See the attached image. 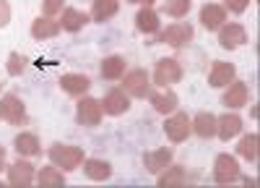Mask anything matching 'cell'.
Returning <instances> with one entry per match:
<instances>
[{"label": "cell", "instance_id": "cell-1", "mask_svg": "<svg viewBox=\"0 0 260 188\" xmlns=\"http://www.w3.org/2000/svg\"><path fill=\"white\" fill-rule=\"evenodd\" d=\"M83 149L73 144H52L50 146V162L55 167H62V173H73L83 165Z\"/></svg>", "mask_w": 260, "mask_h": 188}, {"label": "cell", "instance_id": "cell-2", "mask_svg": "<svg viewBox=\"0 0 260 188\" xmlns=\"http://www.w3.org/2000/svg\"><path fill=\"white\" fill-rule=\"evenodd\" d=\"M182 76H185V71H182V66H180V60H175V58H161V60H156L154 84H156L159 89L172 87V84L182 81Z\"/></svg>", "mask_w": 260, "mask_h": 188}, {"label": "cell", "instance_id": "cell-3", "mask_svg": "<svg viewBox=\"0 0 260 188\" xmlns=\"http://www.w3.org/2000/svg\"><path fill=\"white\" fill-rule=\"evenodd\" d=\"M0 120L11 123V125H24L29 120L26 118V108H24V102H21L18 94L0 97Z\"/></svg>", "mask_w": 260, "mask_h": 188}, {"label": "cell", "instance_id": "cell-4", "mask_svg": "<svg viewBox=\"0 0 260 188\" xmlns=\"http://www.w3.org/2000/svg\"><path fill=\"white\" fill-rule=\"evenodd\" d=\"M242 178L240 173V165H237V159L232 154H219L213 162V180L221 183V185H229V183H237Z\"/></svg>", "mask_w": 260, "mask_h": 188}, {"label": "cell", "instance_id": "cell-5", "mask_svg": "<svg viewBox=\"0 0 260 188\" xmlns=\"http://www.w3.org/2000/svg\"><path fill=\"white\" fill-rule=\"evenodd\" d=\"M122 92H125L127 97H136V99L148 97V92H151V76H148L143 68H136V71L125 73V78H122Z\"/></svg>", "mask_w": 260, "mask_h": 188}, {"label": "cell", "instance_id": "cell-6", "mask_svg": "<svg viewBox=\"0 0 260 188\" xmlns=\"http://www.w3.org/2000/svg\"><path fill=\"white\" fill-rule=\"evenodd\" d=\"M102 115H104V110H102V102L99 99H94V97H81L78 99V104H76V120L81 125L94 128V125L102 123Z\"/></svg>", "mask_w": 260, "mask_h": 188}, {"label": "cell", "instance_id": "cell-7", "mask_svg": "<svg viewBox=\"0 0 260 188\" xmlns=\"http://www.w3.org/2000/svg\"><path fill=\"white\" fill-rule=\"evenodd\" d=\"M164 133L172 144H182L187 141V136L192 133V123L187 118V113H175L172 118H167L164 123Z\"/></svg>", "mask_w": 260, "mask_h": 188}, {"label": "cell", "instance_id": "cell-8", "mask_svg": "<svg viewBox=\"0 0 260 188\" xmlns=\"http://www.w3.org/2000/svg\"><path fill=\"white\" fill-rule=\"evenodd\" d=\"M195 37V29L190 26V24H172V26H167L159 37H156V42H161V45H169V47H185L187 42Z\"/></svg>", "mask_w": 260, "mask_h": 188}, {"label": "cell", "instance_id": "cell-9", "mask_svg": "<svg viewBox=\"0 0 260 188\" xmlns=\"http://www.w3.org/2000/svg\"><path fill=\"white\" fill-rule=\"evenodd\" d=\"M247 42V29L242 24H224L219 29V45L224 50H237Z\"/></svg>", "mask_w": 260, "mask_h": 188}, {"label": "cell", "instance_id": "cell-10", "mask_svg": "<svg viewBox=\"0 0 260 188\" xmlns=\"http://www.w3.org/2000/svg\"><path fill=\"white\" fill-rule=\"evenodd\" d=\"M234 76H237V68L232 66V63L216 60L211 66V73H208V84L213 89H224V87H229V84L234 81Z\"/></svg>", "mask_w": 260, "mask_h": 188}, {"label": "cell", "instance_id": "cell-11", "mask_svg": "<svg viewBox=\"0 0 260 188\" xmlns=\"http://www.w3.org/2000/svg\"><path fill=\"white\" fill-rule=\"evenodd\" d=\"M8 183L16 185V188H29L34 183V165L18 159L8 167Z\"/></svg>", "mask_w": 260, "mask_h": 188}, {"label": "cell", "instance_id": "cell-12", "mask_svg": "<svg viewBox=\"0 0 260 188\" xmlns=\"http://www.w3.org/2000/svg\"><path fill=\"white\" fill-rule=\"evenodd\" d=\"M201 24L203 29L208 32H219L224 24H226V8L224 6H216V3H208L201 8Z\"/></svg>", "mask_w": 260, "mask_h": 188}, {"label": "cell", "instance_id": "cell-13", "mask_svg": "<svg viewBox=\"0 0 260 188\" xmlns=\"http://www.w3.org/2000/svg\"><path fill=\"white\" fill-rule=\"evenodd\" d=\"M102 110L107 115H122V113L130 110V97L122 89H110L102 99Z\"/></svg>", "mask_w": 260, "mask_h": 188}, {"label": "cell", "instance_id": "cell-14", "mask_svg": "<svg viewBox=\"0 0 260 188\" xmlns=\"http://www.w3.org/2000/svg\"><path fill=\"white\" fill-rule=\"evenodd\" d=\"M247 99H250V89H247V84H245V81H232V84H229V89H226L224 97H221V102L226 104V108H232V110L245 108Z\"/></svg>", "mask_w": 260, "mask_h": 188}, {"label": "cell", "instance_id": "cell-15", "mask_svg": "<svg viewBox=\"0 0 260 188\" xmlns=\"http://www.w3.org/2000/svg\"><path fill=\"white\" fill-rule=\"evenodd\" d=\"M242 133V118L234 115V113H226L221 118H216V136H219L221 141H229L234 136Z\"/></svg>", "mask_w": 260, "mask_h": 188}, {"label": "cell", "instance_id": "cell-16", "mask_svg": "<svg viewBox=\"0 0 260 188\" xmlns=\"http://www.w3.org/2000/svg\"><path fill=\"white\" fill-rule=\"evenodd\" d=\"M89 87H91V78L83 76V73H65L60 78V89L71 97H83L89 92Z\"/></svg>", "mask_w": 260, "mask_h": 188}, {"label": "cell", "instance_id": "cell-17", "mask_svg": "<svg viewBox=\"0 0 260 188\" xmlns=\"http://www.w3.org/2000/svg\"><path fill=\"white\" fill-rule=\"evenodd\" d=\"M172 165V149H154V152H146L143 154V167L151 173V175H159L161 170Z\"/></svg>", "mask_w": 260, "mask_h": 188}, {"label": "cell", "instance_id": "cell-18", "mask_svg": "<svg viewBox=\"0 0 260 188\" xmlns=\"http://www.w3.org/2000/svg\"><path fill=\"white\" fill-rule=\"evenodd\" d=\"M148 99H151V104H154V110L156 113H161V115H169V113H175L177 110V94L172 92V89H159V92H148Z\"/></svg>", "mask_w": 260, "mask_h": 188}, {"label": "cell", "instance_id": "cell-19", "mask_svg": "<svg viewBox=\"0 0 260 188\" xmlns=\"http://www.w3.org/2000/svg\"><path fill=\"white\" fill-rule=\"evenodd\" d=\"M159 26H161L159 13L151 8V6L138 11V16H136V29H138V32H143V34H156Z\"/></svg>", "mask_w": 260, "mask_h": 188}, {"label": "cell", "instance_id": "cell-20", "mask_svg": "<svg viewBox=\"0 0 260 188\" xmlns=\"http://www.w3.org/2000/svg\"><path fill=\"white\" fill-rule=\"evenodd\" d=\"M60 34V21H52L50 16H39L31 24V37L34 39H52Z\"/></svg>", "mask_w": 260, "mask_h": 188}, {"label": "cell", "instance_id": "cell-21", "mask_svg": "<svg viewBox=\"0 0 260 188\" xmlns=\"http://www.w3.org/2000/svg\"><path fill=\"white\" fill-rule=\"evenodd\" d=\"M86 24H89V16L78 8H65L62 18H60V29L62 32H81Z\"/></svg>", "mask_w": 260, "mask_h": 188}, {"label": "cell", "instance_id": "cell-22", "mask_svg": "<svg viewBox=\"0 0 260 188\" xmlns=\"http://www.w3.org/2000/svg\"><path fill=\"white\" fill-rule=\"evenodd\" d=\"M99 73H102V78H107V81L122 78V76H125V58H122V55H110V58H104Z\"/></svg>", "mask_w": 260, "mask_h": 188}, {"label": "cell", "instance_id": "cell-23", "mask_svg": "<svg viewBox=\"0 0 260 188\" xmlns=\"http://www.w3.org/2000/svg\"><path fill=\"white\" fill-rule=\"evenodd\" d=\"M192 133L201 136V139H213L216 136V115L211 113H198L192 120Z\"/></svg>", "mask_w": 260, "mask_h": 188}, {"label": "cell", "instance_id": "cell-24", "mask_svg": "<svg viewBox=\"0 0 260 188\" xmlns=\"http://www.w3.org/2000/svg\"><path fill=\"white\" fill-rule=\"evenodd\" d=\"M156 183L161 188H172V185H185L187 183V173H185V167L180 165H169L167 170H161L156 175Z\"/></svg>", "mask_w": 260, "mask_h": 188}, {"label": "cell", "instance_id": "cell-25", "mask_svg": "<svg viewBox=\"0 0 260 188\" xmlns=\"http://www.w3.org/2000/svg\"><path fill=\"white\" fill-rule=\"evenodd\" d=\"M120 11V3L117 0H94L91 6V18L96 21V24H104V21H110L112 16H117Z\"/></svg>", "mask_w": 260, "mask_h": 188}, {"label": "cell", "instance_id": "cell-26", "mask_svg": "<svg viewBox=\"0 0 260 188\" xmlns=\"http://www.w3.org/2000/svg\"><path fill=\"white\" fill-rule=\"evenodd\" d=\"M83 173L91 180H107L112 175V165L104 159H83Z\"/></svg>", "mask_w": 260, "mask_h": 188}, {"label": "cell", "instance_id": "cell-27", "mask_svg": "<svg viewBox=\"0 0 260 188\" xmlns=\"http://www.w3.org/2000/svg\"><path fill=\"white\" fill-rule=\"evenodd\" d=\"M37 183H39L42 188H60V185H65V175H62L60 167L50 165V167H42V170H39Z\"/></svg>", "mask_w": 260, "mask_h": 188}, {"label": "cell", "instance_id": "cell-28", "mask_svg": "<svg viewBox=\"0 0 260 188\" xmlns=\"http://www.w3.org/2000/svg\"><path fill=\"white\" fill-rule=\"evenodd\" d=\"M16 152L18 154H24V157H37L42 152V146H39V139L34 133H18L16 136Z\"/></svg>", "mask_w": 260, "mask_h": 188}, {"label": "cell", "instance_id": "cell-29", "mask_svg": "<svg viewBox=\"0 0 260 188\" xmlns=\"http://www.w3.org/2000/svg\"><path fill=\"white\" fill-rule=\"evenodd\" d=\"M237 154L245 157L247 162H257V136H255V133L242 136L240 146H237Z\"/></svg>", "mask_w": 260, "mask_h": 188}, {"label": "cell", "instance_id": "cell-30", "mask_svg": "<svg viewBox=\"0 0 260 188\" xmlns=\"http://www.w3.org/2000/svg\"><path fill=\"white\" fill-rule=\"evenodd\" d=\"M190 6L192 0H164V13L172 18H182L190 13Z\"/></svg>", "mask_w": 260, "mask_h": 188}, {"label": "cell", "instance_id": "cell-31", "mask_svg": "<svg viewBox=\"0 0 260 188\" xmlns=\"http://www.w3.org/2000/svg\"><path fill=\"white\" fill-rule=\"evenodd\" d=\"M8 73L11 76H21V73H24V68H26V58L24 55H21V52H11L8 55Z\"/></svg>", "mask_w": 260, "mask_h": 188}, {"label": "cell", "instance_id": "cell-32", "mask_svg": "<svg viewBox=\"0 0 260 188\" xmlns=\"http://www.w3.org/2000/svg\"><path fill=\"white\" fill-rule=\"evenodd\" d=\"M62 3L65 0H42V8H45V16H55V13H60L62 11Z\"/></svg>", "mask_w": 260, "mask_h": 188}, {"label": "cell", "instance_id": "cell-33", "mask_svg": "<svg viewBox=\"0 0 260 188\" xmlns=\"http://www.w3.org/2000/svg\"><path fill=\"white\" fill-rule=\"evenodd\" d=\"M224 6H226L232 13H245L247 6H250V0H224Z\"/></svg>", "mask_w": 260, "mask_h": 188}, {"label": "cell", "instance_id": "cell-34", "mask_svg": "<svg viewBox=\"0 0 260 188\" xmlns=\"http://www.w3.org/2000/svg\"><path fill=\"white\" fill-rule=\"evenodd\" d=\"M8 21H11V6L8 0H0V29L8 26Z\"/></svg>", "mask_w": 260, "mask_h": 188}, {"label": "cell", "instance_id": "cell-35", "mask_svg": "<svg viewBox=\"0 0 260 188\" xmlns=\"http://www.w3.org/2000/svg\"><path fill=\"white\" fill-rule=\"evenodd\" d=\"M130 3H136V6H143V8H148V6H154L156 0H130Z\"/></svg>", "mask_w": 260, "mask_h": 188}, {"label": "cell", "instance_id": "cell-36", "mask_svg": "<svg viewBox=\"0 0 260 188\" xmlns=\"http://www.w3.org/2000/svg\"><path fill=\"white\" fill-rule=\"evenodd\" d=\"M3 170H6V149L0 146V173H3Z\"/></svg>", "mask_w": 260, "mask_h": 188}]
</instances>
